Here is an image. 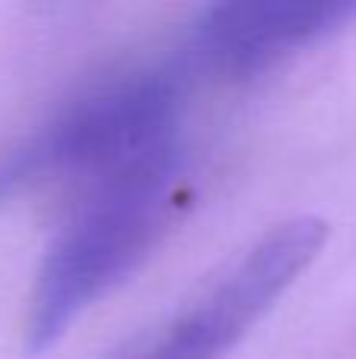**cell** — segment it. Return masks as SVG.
<instances>
[{
    "label": "cell",
    "instance_id": "2",
    "mask_svg": "<svg viewBox=\"0 0 356 359\" xmlns=\"http://www.w3.org/2000/svg\"><path fill=\"white\" fill-rule=\"evenodd\" d=\"M180 86L164 69H139L85 92L19 161L32 174L73 177L82 186L177 155Z\"/></svg>",
    "mask_w": 356,
    "mask_h": 359
},
{
    "label": "cell",
    "instance_id": "1",
    "mask_svg": "<svg viewBox=\"0 0 356 359\" xmlns=\"http://www.w3.org/2000/svg\"><path fill=\"white\" fill-rule=\"evenodd\" d=\"M180 155L85 183L41 262L25 318V344L48 350L111 287H117L170 227Z\"/></svg>",
    "mask_w": 356,
    "mask_h": 359
},
{
    "label": "cell",
    "instance_id": "3",
    "mask_svg": "<svg viewBox=\"0 0 356 359\" xmlns=\"http://www.w3.org/2000/svg\"><path fill=\"white\" fill-rule=\"evenodd\" d=\"M325 240L328 224L309 215L271 227L136 359H224L313 265Z\"/></svg>",
    "mask_w": 356,
    "mask_h": 359
},
{
    "label": "cell",
    "instance_id": "4",
    "mask_svg": "<svg viewBox=\"0 0 356 359\" xmlns=\"http://www.w3.org/2000/svg\"><path fill=\"white\" fill-rule=\"evenodd\" d=\"M356 13L353 4H218L189 32V63L221 79H252L309 48Z\"/></svg>",
    "mask_w": 356,
    "mask_h": 359
}]
</instances>
